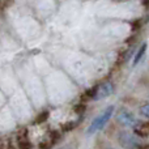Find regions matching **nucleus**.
<instances>
[{
  "label": "nucleus",
  "mask_w": 149,
  "mask_h": 149,
  "mask_svg": "<svg viewBox=\"0 0 149 149\" xmlns=\"http://www.w3.org/2000/svg\"><path fill=\"white\" fill-rule=\"evenodd\" d=\"M113 111H114V106H109L107 109H105V110L90 123L89 128H88V135H93L97 131L102 130L103 127L106 126V123L110 120L111 115H113Z\"/></svg>",
  "instance_id": "1"
},
{
  "label": "nucleus",
  "mask_w": 149,
  "mask_h": 149,
  "mask_svg": "<svg viewBox=\"0 0 149 149\" xmlns=\"http://www.w3.org/2000/svg\"><path fill=\"white\" fill-rule=\"evenodd\" d=\"M114 93V85L110 81H106L101 85H97V92H95L94 100H102Z\"/></svg>",
  "instance_id": "2"
},
{
  "label": "nucleus",
  "mask_w": 149,
  "mask_h": 149,
  "mask_svg": "<svg viewBox=\"0 0 149 149\" xmlns=\"http://www.w3.org/2000/svg\"><path fill=\"white\" fill-rule=\"evenodd\" d=\"M119 141L127 149H136L139 147V140L135 136H132L131 134H127V132H122L119 135Z\"/></svg>",
  "instance_id": "3"
},
{
  "label": "nucleus",
  "mask_w": 149,
  "mask_h": 149,
  "mask_svg": "<svg viewBox=\"0 0 149 149\" xmlns=\"http://www.w3.org/2000/svg\"><path fill=\"white\" fill-rule=\"evenodd\" d=\"M118 122L126 127H136L137 126L136 118H135L131 113H128V111H126V110H122L120 113L118 114Z\"/></svg>",
  "instance_id": "4"
},
{
  "label": "nucleus",
  "mask_w": 149,
  "mask_h": 149,
  "mask_svg": "<svg viewBox=\"0 0 149 149\" xmlns=\"http://www.w3.org/2000/svg\"><path fill=\"white\" fill-rule=\"evenodd\" d=\"M17 145L20 149H30L31 144L28 139V131L26 130H22V131L18 134L17 136Z\"/></svg>",
  "instance_id": "5"
},
{
  "label": "nucleus",
  "mask_w": 149,
  "mask_h": 149,
  "mask_svg": "<svg viewBox=\"0 0 149 149\" xmlns=\"http://www.w3.org/2000/svg\"><path fill=\"white\" fill-rule=\"evenodd\" d=\"M145 51H147V43H143V45H141V47L139 49V51L136 52V55H135V58H134V65H136L137 63H139L140 60H141V58L144 56Z\"/></svg>",
  "instance_id": "6"
},
{
  "label": "nucleus",
  "mask_w": 149,
  "mask_h": 149,
  "mask_svg": "<svg viewBox=\"0 0 149 149\" xmlns=\"http://www.w3.org/2000/svg\"><path fill=\"white\" fill-rule=\"evenodd\" d=\"M135 132H136L139 136H148L149 135V126H139L135 127Z\"/></svg>",
  "instance_id": "7"
},
{
  "label": "nucleus",
  "mask_w": 149,
  "mask_h": 149,
  "mask_svg": "<svg viewBox=\"0 0 149 149\" xmlns=\"http://www.w3.org/2000/svg\"><path fill=\"white\" fill-rule=\"evenodd\" d=\"M47 118H49V111H42V113L36 118V123H38V124L43 123V122L47 120Z\"/></svg>",
  "instance_id": "8"
},
{
  "label": "nucleus",
  "mask_w": 149,
  "mask_h": 149,
  "mask_svg": "<svg viewBox=\"0 0 149 149\" xmlns=\"http://www.w3.org/2000/svg\"><path fill=\"white\" fill-rule=\"evenodd\" d=\"M140 111H141V114L144 116L149 118V103H147V105H143L141 107H140Z\"/></svg>",
  "instance_id": "9"
},
{
  "label": "nucleus",
  "mask_w": 149,
  "mask_h": 149,
  "mask_svg": "<svg viewBox=\"0 0 149 149\" xmlns=\"http://www.w3.org/2000/svg\"><path fill=\"white\" fill-rule=\"evenodd\" d=\"M0 149H15V147L12 145V143H10L9 140H7L5 143H3V144H1Z\"/></svg>",
  "instance_id": "10"
},
{
  "label": "nucleus",
  "mask_w": 149,
  "mask_h": 149,
  "mask_svg": "<svg viewBox=\"0 0 149 149\" xmlns=\"http://www.w3.org/2000/svg\"><path fill=\"white\" fill-rule=\"evenodd\" d=\"M77 124H79V120H73V123H67V124H65V127H64V130H65V131H68V130L71 131V130L74 128Z\"/></svg>",
  "instance_id": "11"
},
{
  "label": "nucleus",
  "mask_w": 149,
  "mask_h": 149,
  "mask_svg": "<svg viewBox=\"0 0 149 149\" xmlns=\"http://www.w3.org/2000/svg\"><path fill=\"white\" fill-rule=\"evenodd\" d=\"M84 110H85V105H77L76 107H74V111L76 113H84Z\"/></svg>",
  "instance_id": "12"
},
{
  "label": "nucleus",
  "mask_w": 149,
  "mask_h": 149,
  "mask_svg": "<svg viewBox=\"0 0 149 149\" xmlns=\"http://www.w3.org/2000/svg\"><path fill=\"white\" fill-rule=\"evenodd\" d=\"M139 149H149V145H148V147H143V148H139Z\"/></svg>",
  "instance_id": "13"
},
{
  "label": "nucleus",
  "mask_w": 149,
  "mask_h": 149,
  "mask_svg": "<svg viewBox=\"0 0 149 149\" xmlns=\"http://www.w3.org/2000/svg\"><path fill=\"white\" fill-rule=\"evenodd\" d=\"M60 149H68V148H60Z\"/></svg>",
  "instance_id": "14"
}]
</instances>
